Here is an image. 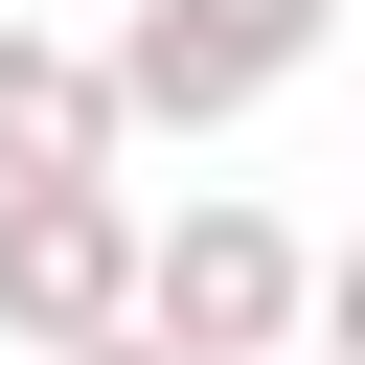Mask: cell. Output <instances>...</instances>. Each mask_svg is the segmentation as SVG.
Returning a JSON list of instances; mask_svg holds the SVG:
<instances>
[{
  "instance_id": "obj_4",
  "label": "cell",
  "mask_w": 365,
  "mask_h": 365,
  "mask_svg": "<svg viewBox=\"0 0 365 365\" xmlns=\"http://www.w3.org/2000/svg\"><path fill=\"white\" fill-rule=\"evenodd\" d=\"M68 137H91V91L68 68H0V160H68Z\"/></svg>"
},
{
  "instance_id": "obj_1",
  "label": "cell",
  "mask_w": 365,
  "mask_h": 365,
  "mask_svg": "<svg viewBox=\"0 0 365 365\" xmlns=\"http://www.w3.org/2000/svg\"><path fill=\"white\" fill-rule=\"evenodd\" d=\"M274 46H297V0H182V23L137 46V91H251Z\"/></svg>"
},
{
  "instance_id": "obj_5",
  "label": "cell",
  "mask_w": 365,
  "mask_h": 365,
  "mask_svg": "<svg viewBox=\"0 0 365 365\" xmlns=\"http://www.w3.org/2000/svg\"><path fill=\"white\" fill-rule=\"evenodd\" d=\"M342 319H365V274H342Z\"/></svg>"
},
{
  "instance_id": "obj_3",
  "label": "cell",
  "mask_w": 365,
  "mask_h": 365,
  "mask_svg": "<svg viewBox=\"0 0 365 365\" xmlns=\"http://www.w3.org/2000/svg\"><path fill=\"white\" fill-rule=\"evenodd\" d=\"M0 274H23V297H46V319H68V297H91V274H114V251H91V205H23V251H0Z\"/></svg>"
},
{
  "instance_id": "obj_2",
  "label": "cell",
  "mask_w": 365,
  "mask_h": 365,
  "mask_svg": "<svg viewBox=\"0 0 365 365\" xmlns=\"http://www.w3.org/2000/svg\"><path fill=\"white\" fill-rule=\"evenodd\" d=\"M251 319H274V251L205 228V251H182V342H251Z\"/></svg>"
}]
</instances>
